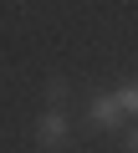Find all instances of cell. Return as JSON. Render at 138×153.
Returning <instances> with one entry per match:
<instances>
[{
    "mask_svg": "<svg viewBox=\"0 0 138 153\" xmlns=\"http://www.w3.org/2000/svg\"><path fill=\"white\" fill-rule=\"evenodd\" d=\"M36 143H41V148H61V143H66V112H61V107H46V112H41Z\"/></svg>",
    "mask_w": 138,
    "mask_h": 153,
    "instance_id": "1",
    "label": "cell"
},
{
    "mask_svg": "<svg viewBox=\"0 0 138 153\" xmlns=\"http://www.w3.org/2000/svg\"><path fill=\"white\" fill-rule=\"evenodd\" d=\"M87 117H92V128H123V107H118L113 92H107V97H92Z\"/></svg>",
    "mask_w": 138,
    "mask_h": 153,
    "instance_id": "2",
    "label": "cell"
},
{
    "mask_svg": "<svg viewBox=\"0 0 138 153\" xmlns=\"http://www.w3.org/2000/svg\"><path fill=\"white\" fill-rule=\"evenodd\" d=\"M113 97H118V107H123V117H138V76H133V82H123V87H118Z\"/></svg>",
    "mask_w": 138,
    "mask_h": 153,
    "instance_id": "3",
    "label": "cell"
},
{
    "mask_svg": "<svg viewBox=\"0 0 138 153\" xmlns=\"http://www.w3.org/2000/svg\"><path fill=\"white\" fill-rule=\"evenodd\" d=\"M46 97H51V107L66 97V82H61V76H51V82H46Z\"/></svg>",
    "mask_w": 138,
    "mask_h": 153,
    "instance_id": "4",
    "label": "cell"
},
{
    "mask_svg": "<svg viewBox=\"0 0 138 153\" xmlns=\"http://www.w3.org/2000/svg\"><path fill=\"white\" fill-rule=\"evenodd\" d=\"M123 148H128V153H138V128H128V138H123Z\"/></svg>",
    "mask_w": 138,
    "mask_h": 153,
    "instance_id": "5",
    "label": "cell"
}]
</instances>
